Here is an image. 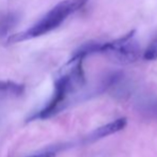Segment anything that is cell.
Instances as JSON below:
<instances>
[{
    "instance_id": "6da1fadb",
    "label": "cell",
    "mask_w": 157,
    "mask_h": 157,
    "mask_svg": "<svg viewBox=\"0 0 157 157\" xmlns=\"http://www.w3.org/2000/svg\"><path fill=\"white\" fill-rule=\"evenodd\" d=\"M82 60L83 59L71 58L66 64L67 70L64 71L55 82V92L50 101L43 109L31 117L30 120H43L56 114L64 107L68 95L85 85L86 79L82 68Z\"/></svg>"
},
{
    "instance_id": "7a4b0ae2",
    "label": "cell",
    "mask_w": 157,
    "mask_h": 157,
    "mask_svg": "<svg viewBox=\"0 0 157 157\" xmlns=\"http://www.w3.org/2000/svg\"><path fill=\"white\" fill-rule=\"evenodd\" d=\"M88 1L89 0H62L52 9H50L42 18L30 26L28 29L10 35L6 40V43L16 44L19 42L42 36L46 33L52 31L58 28L70 15L85 6Z\"/></svg>"
},
{
    "instance_id": "3957f363",
    "label": "cell",
    "mask_w": 157,
    "mask_h": 157,
    "mask_svg": "<svg viewBox=\"0 0 157 157\" xmlns=\"http://www.w3.org/2000/svg\"><path fill=\"white\" fill-rule=\"evenodd\" d=\"M135 30L111 42L103 43L101 54L108 55L110 59L121 64H129L137 61L140 57V47L134 39Z\"/></svg>"
},
{
    "instance_id": "277c9868",
    "label": "cell",
    "mask_w": 157,
    "mask_h": 157,
    "mask_svg": "<svg viewBox=\"0 0 157 157\" xmlns=\"http://www.w3.org/2000/svg\"><path fill=\"white\" fill-rule=\"evenodd\" d=\"M126 124H127V121H126L125 118L117 119V120L112 121V122L101 126L96 130H94L93 132H91L89 135V137H88V141H96L101 138L110 136V135L116 134V132L122 130L126 126Z\"/></svg>"
},
{
    "instance_id": "5b68a950",
    "label": "cell",
    "mask_w": 157,
    "mask_h": 157,
    "mask_svg": "<svg viewBox=\"0 0 157 157\" xmlns=\"http://www.w3.org/2000/svg\"><path fill=\"white\" fill-rule=\"evenodd\" d=\"M21 16L17 12H6L0 14V39L6 35L18 24Z\"/></svg>"
},
{
    "instance_id": "8992f818",
    "label": "cell",
    "mask_w": 157,
    "mask_h": 157,
    "mask_svg": "<svg viewBox=\"0 0 157 157\" xmlns=\"http://www.w3.org/2000/svg\"><path fill=\"white\" fill-rule=\"evenodd\" d=\"M25 92V86L14 81H2L0 80V96H21Z\"/></svg>"
},
{
    "instance_id": "52a82bcc",
    "label": "cell",
    "mask_w": 157,
    "mask_h": 157,
    "mask_svg": "<svg viewBox=\"0 0 157 157\" xmlns=\"http://www.w3.org/2000/svg\"><path fill=\"white\" fill-rule=\"evenodd\" d=\"M143 58L144 60L147 61H153L157 59V39L154 40L145 49V52H143Z\"/></svg>"
},
{
    "instance_id": "ba28073f",
    "label": "cell",
    "mask_w": 157,
    "mask_h": 157,
    "mask_svg": "<svg viewBox=\"0 0 157 157\" xmlns=\"http://www.w3.org/2000/svg\"><path fill=\"white\" fill-rule=\"evenodd\" d=\"M26 157H56V151L49 150V151L40 152V153H35V154H33V155H29Z\"/></svg>"
},
{
    "instance_id": "9c48e42d",
    "label": "cell",
    "mask_w": 157,
    "mask_h": 157,
    "mask_svg": "<svg viewBox=\"0 0 157 157\" xmlns=\"http://www.w3.org/2000/svg\"><path fill=\"white\" fill-rule=\"evenodd\" d=\"M152 109V111L154 112V114L157 117V99L156 101H154L153 103L151 104V107H150Z\"/></svg>"
}]
</instances>
